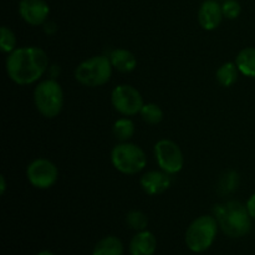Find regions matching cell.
Returning <instances> with one entry per match:
<instances>
[{"instance_id": "1", "label": "cell", "mask_w": 255, "mask_h": 255, "mask_svg": "<svg viewBox=\"0 0 255 255\" xmlns=\"http://www.w3.org/2000/svg\"><path fill=\"white\" fill-rule=\"evenodd\" d=\"M49 56L39 46L16 47L7 54L5 70L14 84L27 86L39 81L49 69Z\"/></svg>"}, {"instance_id": "2", "label": "cell", "mask_w": 255, "mask_h": 255, "mask_svg": "<svg viewBox=\"0 0 255 255\" xmlns=\"http://www.w3.org/2000/svg\"><path fill=\"white\" fill-rule=\"evenodd\" d=\"M213 216L218 222L219 229L229 238H243L251 233L253 219L247 204L239 201L218 203L213 208Z\"/></svg>"}, {"instance_id": "3", "label": "cell", "mask_w": 255, "mask_h": 255, "mask_svg": "<svg viewBox=\"0 0 255 255\" xmlns=\"http://www.w3.org/2000/svg\"><path fill=\"white\" fill-rule=\"evenodd\" d=\"M218 229V222L214 216L204 214L196 218L189 224L184 234L187 248L197 254L207 252L213 246Z\"/></svg>"}, {"instance_id": "4", "label": "cell", "mask_w": 255, "mask_h": 255, "mask_svg": "<svg viewBox=\"0 0 255 255\" xmlns=\"http://www.w3.org/2000/svg\"><path fill=\"white\" fill-rule=\"evenodd\" d=\"M34 104L37 112L46 119L59 116L64 107V90L55 79L42 80L34 89Z\"/></svg>"}, {"instance_id": "5", "label": "cell", "mask_w": 255, "mask_h": 255, "mask_svg": "<svg viewBox=\"0 0 255 255\" xmlns=\"http://www.w3.org/2000/svg\"><path fill=\"white\" fill-rule=\"evenodd\" d=\"M112 71L114 67L110 57L96 55L77 65L75 69V80L85 87H100L110 81Z\"/></svg>"}, {"instance_id": "6", "label": "cell", "mask_w": 255, "mask_h": 255, "mask_svg": "<svg viewBox=\"0 0 255 255\" xmlns=\"http://www.w3.org/2000/svg\"><path fill=\"white\" fill-rule=\"evenodd\" d=\"M112 166L120 173L133 176L143 171L147 156L143 149L131 142H120L111 151Z\"/></svg>"}, {"instance_id": "7", "label": "cell", "mask_w": 255, "mask_h": 255, "mask_svg": "<svg viewBox=\"0 0 255 255\" xmlns=\"http://www.w3.org/2000/svg\"><path fill=\"white\" fill-rule=\"evenodd\" d=\"M111 104L122 116H136L143 107V97L136 87L131 85H117L111 92Z\"/></svg>"}, {"instance_id": "8", "label": "cell", "mask_w": 255, "mask_h": 255, "mask_svg": "<svg viewBox=\"0 0 255 255\" xmlns=\"http://www.w3.org/2000/svg\"><path fill=\"white\" fill-rule=\"evenodd\" d=\"M154 158L159 169L168 174H177L182 171L184 164L183 152L176 142L171 139H159L153 148Z\"/></svg>"}, {"instance_id": "9", "label": "cell", "mask_w": 255, "mask_h": 255, "mask_svg": "<svg viewBox=\"0 0 255 255\" xmlns=\"http://www.w3.org/2000/svg\"><path fill=\"white\" fill-rule=\"evenodd\" d=\"M26 178L34 188L49 189L59 179V169L52 161L40 157L26 167Z\"/></svg>"}, {"instance_id": "10", "label": "cell", "mask_w": 255, "mask_h": 255, "mask_svg": "<svg viewBox=\"0 0 255 255\" xmlns=\"http://www.w3.org/2000/svg\"><path fill=\"white\" fill-rule=\"evenodd\" d=\"M19 15L26 24L40 26L50 15V6L45 0H20Z\"/></svg>"}, {"instance_id": "11", "label": "cell", "mask_w": 255, "mask_h": 255, "mask_svg": "<svg viewBox=\"0 0 255 255\" xmlns=\"http://www.w3.org/2000/svg\"><path fill=\"white\" fill-rule=\"evenodd\" d=\"M224 19L222 5L218 0H204L198 10V22L202 29L213 31Z\"/></svg>"}, {"instance_id": "12", "label": "cell", "mask_w": 255, "mask_h": 255, "mask_svg": "<svg viewBox=\"0 0 255 255\" xmlns=\"http://www.w3.org/2000/svg\"><path fill=\"white\" fill-rule=\"evenodd\" d=\"M171 174L164 171H149L139 179V186L148 196H158L171 187Z\"/></svg>"}, {"instance_id": "13", "label": "cell", "mask_w": 255, "mask_h": 255, "mask_svg": "<svg viewBox=\"0 0 255 255\" xmlns=\"http://www.w3.org/2000/svg\"><path fill=\"white\" fill-rule=\"evenodd\" d=\"M128 251L131 255H153L157 251V238L148 229L137 232L129 241Z\"/></svg>"}, {"instance_id": "14", "label": "cell", "mask_w": 255, "mask_h": 255, "mask_svg": "<svg viewBox=\"0 0 255 255\" xmlns=\"http://www.w3.org/2000/svg\"><path fill=\"white\" fill-rule=\"evenodd\" d=\"M110 61H111L112 67L117 71L122 72V74H128L132 72L137 67V59L133 55V52H131L127 49H115L110 52L109 55Z\"/></svg>"}, {"instance_id": "15", "label": "cell", "mask_w": 255, "mask_h": 255, "mask_svg": "<svg viewBox=\"0 0 255 255\" xmlns=\"http://www.w3.org/2000/svg\"><path fill=\"white\" fill-rule=\"evenodd\" d=\"M125 247L120 238L107 236L95 244L91 255H124Z\"/></svg>"}, {"instance_id": "16", "label": "cell", "mask_w": 255, "mask_h": 255, "mask_svg": "<svg viewBox=\"0 0 255 255\" xmlns=\"http://www.w3.org/2000/svg\"><path fill=\"white\" fill-rule=\"evenodd\" d=\"M234 62L242 75L255 79V47H244L237 55Z\"/></svg>"}, {"instance_id": "17", "label": "cell", "mask_w": 255, "mask_h": 255, "mask_svg": "<svg viewBox=\"0 0 255 255\" xmlns=\"http://www.w3.org/2000/svg\"><path fill=\"white\" fill-rule=\"evenodd\" d=\"M239 70L237 67L236 62H226L218 67L216 72V79L218 84L223 87H231L238 81Z\"/></svg>"}, {"instance_id": "18", "label": "cell", "mask_w": 255, "mask_h": 255, "mask_svg": "<svg viewBox=\"0 0 255 255\" xmlns=\"http://www.w3.org/2000/svg\"><path fill=\"white\" fill-rule=\"evenodd\" d=\"M112 133L120 142H129L134 134V124L128 117H122L115 121L112 126Z\"/></svg>"}, {"instance_id": "19", "label": "cell", "mask_w": 255, "mask_h": 255, "mask_svg": "<svg viewBox=\"0 0 255 255\" xmlns=\"http://www.w3.org/2000/svg\"><path fill=\"white\" fill-rule=\"evenodd\" d=\"M139 116L146 124L158 125L163 120V111L157 104L149 102V104L143 105L141 112H139Z\"/></svg>"}, {"instance_id": "20", "label": "cell", "mask_w": 255, "mask_h": 255, "mask_svg": "<svg viewBox=\"0 0 255 255\" xmlns=\"http://www.w3.org/2000/svg\"><path fill=\"white\" fill-rule=\"evenodd\" d=\"M126 223L131 229L136 232L146 231L148 227V217L138 209H132L126 214Z\"/></svg>"}, {"instance_id": "21", "label": "cell", "mask_w": 255, "mask_h": 255, "mask_svg": "<svg viewBox=\"0 0 255 255\" xmlns=\"http://www.w3.org/2000/svg\"><path fill=\"white\" fill-rule=\"evenodd\" d=\"M16 49V36L14 31L7 26L0 29V50L4 54H10Z\"/></svg>"}, {"instance_id": "22", "label": "cell", "mask_w": 255, "mask_h": 255, "mask_svg": "<svg viewBox=\"0 0 255 255\" xmlns=\"http://www.w3.org/2000/svg\"><path fill=\"white\" fill-rule=\"evenodd\" d=\"M238 186V174L234 171H228L226 174L222 176L219 182V189L222 193H231Z\"/></svg>"}, {"instance_id": "23", "label": "cell", "mask_w": 255, "mask_h": 255, "mask_svg": "<svg viewBox=\"0 0 255 255\" xmlns=\"http://www.w3.org/2000/svg\"><path fill=\"white\" fill-rule=\"evenodd\" d=\"M222 10H223V15L226 19L234 20L241 15L242 6L237 0H226L222 4Z\"/></svg>"}, {"instance_id": "24", "label": "cell", "mask_w": 255, "mask_h": 255, "mask_svg": "<svg viewBox=\"0 0 255 255\" xmlns=\"http://www.w3.org/2000/svg\"><path fill=\"white\" fill-rule=\"evenodd\" d=\"M247 208H248V212L249 214H251L252 219L255 221V193L252 194L251 197H249V199L247 201Z\"/></svg>"}, {"instance_id": "25", "label": "cell", "mask_w": 255, "mask_h": 255, "mask_svg": "<svg viewBox=\"0 0 255 255\" xmlns=\"http://www.w3.org/2000/svg\"><path fill=\"white\" fill-rule=\"evenodd\" d=\"M5 191H6V179L5 176H0V194L4 196Z\"/></svg>"}, {"instance_id": "26", "label": "cell", "mask_w": 255, "mask_h": 255, "mask_svg": "<svg viewBox=\"0 0 255 255\" xmlns=\"http://www.w3.org/2000/svg\"><path fill=\"white\" fill-rule=\"evenodd\" d=\"M35 255H55V254L52 253V252H50V251H41V252H39V253L35 254Z\"/></svg>"}, {"instance_id": "27", "label": "cell", "mask_w": 255, "mask_h": 255, "mask_svg": "<svg viewBox=\"0 0 255 255\" xmlns=\"http://www.w3.org/2000/svg\"><path fill=\"white\" fill-rule=\"evenodd\" d=\"M218 1H226V0H218Z\"/></svg>"}]
</instances>
